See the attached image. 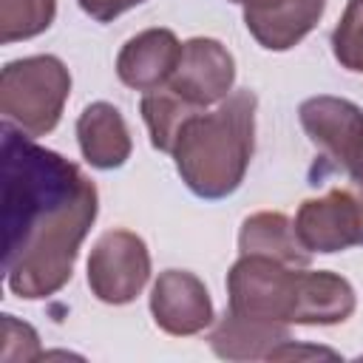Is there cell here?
I'll list each match as a JSON object with an SVG mask.
<instances>
[{"instance_id":"7","label":"cell","mask_w":363,"mask_h":363,"mask_svg":"<svg viewBox=\"0 0 363 363\" xmlns=\"http://www.w3.org/2000/svg\"><path fill=\"white\" fill-rule=\"evenodd\" d=\"M295 235L309 252L332 255L363 244V187H332L318 199H306L295 213Z\"/></svg>"},{"instance_id":"9","label":"cell","mask_w":363,"mask_h":363,"mask_svg":"<svg viewBox=\"0 0 363 363\" xmlns=\"http://www.w3.org/2000/svg\"><path fill=\"white\" fill-rule=\"evenodd\" d=\"M150 315L173 337H190L213 323V301L204 281L187 269L159 272L150 289Z\"/></svg>"},{"instance_id":"19","label":"cell","mask_w":363,"mask_h":363,"mask_svg":"<svg viewBox=\"0 0 363 363\" xmlns=\"http://www.w3.org/2000/svg\"><path fill=\"white\" fill-rule=\"evenodd\" d=\"M77 3H79V9H82L88 17H94L96 23H111V20H116L119 14H125V11L136 9V6H142L145 0H77Z\"/></svg>"},{"instance_id":"10","label":"cell","mask_w":363,"mask_h":363,"mask_svg":"<svg viewBox=\"0 0 363 363\" xmlns=\"http://www.w3.org/2000/svg\"><path fill=\"white\" fill-rule=\"evenodd\" d=\"M244 26L267 51L295 48L323 17L326 0H241Z\"/></svg>"},{"instance_id":"1","label":"cell","mask_w":363,"mask_h":363,"mask_svg":"<svg viewBox=\"0 0 363 363\" xmlns=\"http://www.w3.org/2000/svg\"><path fill=\"white\" fill-rule=\"evenodd\" d=\"M96 213V187L71 159L3 122V272L14 295H57Z\"/></svg>"},{"instance_id":"16","label":"cell","mask_w":363,"mask_h":363,"mask_svg":"<svg viewBox=\"0 0 363 363\" xmlns=\"http://www.w3.org/2000/svg\"><path fill=\"white\" fill-rule=\"evenodd\" d=\"M57 0H0V43L31 40L51 28Z\"/></svg>"},{"instance_id":"21","label":"cell","mask_w":363,"mask_h":363,"mask_svg":"<svg viewBox=\"0 0 363 363\" xmlns=\"http://www.w3.org/2000/svg\"><path fill=\"white\" fill-rule=\"evenodd\" d=\"M354 3H363V0H354Z\"/></svg>"},{"instance_id":"2","label":"cell","mask_w":363,"mask_h":363,"mask_svg":"<svg viewBox=\"0 0 363 363\" xmlns=\"http://www.w3.org/2000/svg\"><path fill=\"white\" fill-rule=\"evenodd\" d=\"M352 284L329 269L292 267L267 255H241L227 272V309L272 323L332 326L354 312Z\"/></svg>"},{"instance_id":"14","label":"cell","mask_w":363,"mask_h":363,"mask_svg":"<svg viewBox=\"0 0 363 363\" xmlns=\"http://www.w3.org/2000/svg\"><path fill=\"white\" fill-rule=\"evenodd\" d=\"M238 250L241 255H267L292 267H309L312 252L298 241L292 221L284 213H252L244 218L238 233Z\"/></svg>"},{"instance_id":"18","label":"cell","mask_w":363,"mask_h":363,"mask_svg":"<svg viewBox=\"0 0 363 363\" xmlns=\"http://www.w3.org/2000/svg\"><path fill=\"white\" fill-rule=\"evenodd\" d=\"M0 337H3V349H0L3 360H34V357H40L37 332L28 323L17 320L14 315H0Z\"/></svg>"},{"instance_id":"15","label":"cell","mask_w":363,"mask_h":363,"mask_svg":"<svg viewBox=\"0 0 363 363\" xmlns=\"http://www.w3.org/2000/svg\"><path fill=\"white\" fill-rule=\"evenodd\" d=\"M139 111H142V119H145V128L150 133V145L162 153H170L173 150V142H176V133L182 128V122L201 111V108H193L187 102H182L173 91L167 88H156V91H147L139 102Z\"/></svg>"},{"instance_id":"13","label":"cell","mask_w":363,"mask_h":363,"mask_svg":"<svg viewBox=\"0 0 363 363\" xmlns=\"http://www.w3.org/2000/svg\"><path fill=\"white\" fill-rule=\"evenodd\" d=\"M207 340L210 349L224 360H272L275 349L292 337L286 323L241 318L227 309Z\"/></svg>"},{"instance_id":"6","label":"cell","mask_w":363,"mask_h":363,"mask_svg":"<svg viewBox=\"0 0 363 363\" xmlns=\"http://www.w3.org/2000/svg\"><path fill=\"white\" fill-rule=\"evenodd\" d=\"M150 278L147 244L130 230H108L96 238L88 255V286L111 306L136 301Z\"/></svg>"},{"instance_id":"12","label":"cell","mask_w":363,"mask_h":363,"mask_svg":"<svg viewBox=\"0 0 363 363\" xmlns=\"http://www.w3.org/2000/svg\"><path fill=\"white\" fill-rule=\"evenodd\" d=\"M82 159L96 170H116L130 159L133 142L125 116L111 102H91L77 119Z\"/></svg>"},{"instance_id":"4","label":"cell","mask_w":363,"mask_h":363,"mask_svg":"<svg viewBox=\"0 0 363 363\" xmlns=\"http://www.w3.org/2000/svg\"><path fill=\"white\" fill-rule=\"evenodd\" d=\"M71 94V74L54 54L6 62L0 74V111L9 125L37 139L60 125Z\"/></svg>"},{"instance_id":"17","label":"cell","mask_w":363,"mask_h":363,"mask_svg":"<svg viewBox=\"0 0 363 363\" xmlns=\"http://www.w3.org/2000/svg\"><path fill=\"white\" fill-rule=\"evenodd\" d=\"M332 54L346 71L363 74V3L349 0L332 31Z\"/></svg>"},{"instance_id":"8","label":"cell","mask_w":363,"mask_h":363,"mask_svg":"<svg viewBox=\"0 0 363 363\" xmlns=\"http://www.w3.org/2000/svg\"><path fill=\"white\" fill-rule=\"evenodd\" d=\"M233 82H235L233 54L213 37H193L182 43L179 65L164 88L193 108H210L230 96Z\"/></svg>"},{"instance_id":"20","label":"cell","mask_w":363,"mask_h":363,"mask_svg":"<svg viewBox=\"0 0 363 363\" xmlns=\"http://www.w3.org/2000/svg\"><path fill=\"white\" fill-rule=\"evenodd\" d=\"M230 3H241V0H230Z\"/></svg>"},{"instance_id":"3","label":"cell","mask_w":363,"mask_h":363,"mask_svg":"<svg viewBox=\"0 0 363 363\" xmlns=\"http://www.w3.org/2000/svg\"><path fill=\"white\" fill-rule=\"evenodd\" d=\"M255 94L241 88L216 111L201 108L182 122L170 156L190 193L213 201L241 187L255 147Z\"/></svg>"},{"instance_id":"5","label":"cell","mask_w":363,"mask_h":363,"mask_svg":"<svg viewBox=\"0 0 363 363\" xmlns=\"http://www.w3.org/2000/svg\"><path fill=\"white\" fill-rule=\"evenodd\" d=\"M301 128L326 162L363 187V108L343 96H309L298 108Z\"/></svg>"},{"instance_id":"11","label":"cell","mask_w":363,"mask_h":363,"mask_svg":"<svg viewBox=\"0 0 363 363\" xmlns=\"http://www.w3.org/2000/svg\"><path fill=\"white\" fill-rule=\"evenodd\" d=\"M182 57V43L170 28H145L130 37L116 57V77L133 91L164 88Z\"/></svg>"}]
</instances>
